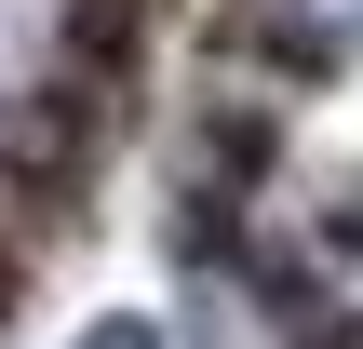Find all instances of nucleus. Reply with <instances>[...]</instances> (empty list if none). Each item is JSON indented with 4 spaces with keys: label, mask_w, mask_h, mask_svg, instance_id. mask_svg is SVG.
<instances>
[{
    "label": "nucleus",
    "mask_w": 363,
    "mask_h": 349,
    "mask_svg": "<svg viewBox=\"0 0 363 349\" xmlns=\"http://www.w3.org/2000/svg\"><path fill=\"white\" fill-rule=\"evenodd\" d=\"M81 349H162V336H148V323H94Z\"/></svg>",
    "instance_id": "7ed1b4c3"
},
{
    "label": "nucleus",
    "mask_w": 363,
    "mask_h": 349,
    "mask_svg": "<svg viewBox=\"0 0 363 349\" xmlns=\"http://www.w3.org/2000/svg\"><path fill=\"white\" fill-rule=\"evenodd\" d=\"M296 349H363V309H323V323H310Z\"/></svg>",
    "instance_id": "f03ea898"
},
{
    "label": "nucleus",
    "mask_w": 363,
    "mask_h": 349,
    "mask_svg": "<svg viewBox=\"0 0 363 349\" xmlns=\"http://www.w3.org/2000/svg\"><path fill=\"white\" fill-rule=\"evenodd\" d=\"M13 309H27V242L0 229V336H13Z\"/></svg>",
    "instance_id": "f257e3e1"
}]
</instances>
